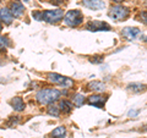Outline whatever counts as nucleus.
Segmentation results:
<instances>
[{
    "label": "nucleus",
    "mask_w": 147,
    "mask_h": 138,
    "mask_svg": "<svg viewBox=\"0 0 147 138\" xmlns=\"http://www.w3.org/2000/svg\"><path fill=\"white\" fill-rule=\"evenodd\" d=\"M60 96V92L58 89H53V88H43L37 92V102L42 105H48L52 104L54 102H57Z\"/></svg>",
    "instance_id": "1"
},
{
    "label": "nucleus",
    "mask_w": 147,
    "mask_h": 138,
    "mask_svg": "<svg viewBox=\"0 0 147 138\" xmlns=\"http://www.w3.org/2000/svg\"><path fill=\"white\" fill-rule=\"evenodd\" d=\"M64 22L69 27H77L84 22V15L80 10H70L64 16Z\"/></svg>",
    "instance_id": "2"
},
{
    "label": "nucleus",
    "mask_w": 147,
    "mask_h": 138,
    "mask_svg": "<svg viewBox=\"0 0 147 138\" xmlns=\"http://www.w3.org/2000/svg\"><path fill=\"white\" fill-rule=\"evenodd\" d=\"M130 13V10L125 6H121V5H115V6H112L109 10V17L114 21H121V20H125V18L129 16Z\"/></svg>",
    "instance_id": "3"
},
{
    "label": "nucleus",
    "mask_w": 147,
    "mask_h": 138,
    "mask_svg": "<svg viewBox=\"0 0 147 138\" xmlns=\"http://www.w3.org/2000/svg\"><path fill=\"white\" fill-rule=\"evenodd\" d=\"M48 81L52 82L54 84H59L64 87V88H70V87L74 84V82L71 78L65 77V76H61L59 73H48Z\"/></svg>",
    "instance_id": "4"
},
{
    "label": "nucleus",
    "mask_w": 147,
    "mask_h": 138,
    "mask_svg": "<svg viewBox=\"0 0 147 138\" xmlns=\"http://www.w3.org/2000/svg\"><path fill=\"white\" fill-rule=\"evenodd\" d=\"M64 17V11L58 9V10H48L42 11V21H45L48 23H55L59 22Z\"/></svg>",
    "instance_id": "5"
},
{
    "label": "nucleus",
    "mask_w": 147,
    "mask_h": 138,
    "mask_svg": "<svg viewBox=\"0 0 147 138\" xmlns=\"http://www.w3.org/2000/svg\"><path fill=\"white\" fill-rule=\"evenodd\" d=\"M86 29L91 32H98V31H110V26L103 21H90L86 25Z\"/></svg>",
    "instance_id": "6"
},
{
    "label": "nucleus",
    "mask_w": 147,
    "mask_h": 138,
    "mask_svg": "<svg viewBox=\"0 0 147 138\" xmlns=\"http://www.w3.org/2000/svg\"><path fill=\"white\" fill-rule=\"evenodd\" d=\"M82 5L91 10H102L105 7V4L102 0H82Z\"/></svg>",
    "instance_id": "7"
},
{
    "label": "nucleus",
    "mask_w": 147,
    "mask_h": 138,
    "mask_svg": "<svg viewBox=\"0 0 147 138\" xmlns=\"http://www.w3.org/2000/svg\"><path fill=\"white\" fill-rule=\"evenodd\" d=\"M140 34V29L136 27H125L121 31V36L127 40H134Z\"/></svg>",
    "instance_id": "8"
},
{
    "label": "nucleus",
    "mask_w": 147,
    "mask_h": 138,
    "mask_svg": "<svg viewBox=\"0 0 147 138\" xmlns=\"http://www.w3.org/2000/svg\"><path fill=\"white\" fill-rule=\"evenodd\" d=\"M10 12H11L12 17H13V16H15V17H20V16L24 15V12H25V6L22 5L20 1H13L11 5H10Z\"/></svg>",
    "instance_id": "9"
},
{
    "label": "nucleus",
    "mask_w": 147,
    "mask_h": 138,
    "mask_svg": "<svg viewBox=\"0 0 147 138\" xmlns=\"http://www.w3.org/2000/svg\"><path fill=\"white\" fill-rule=\"evenodd\" d=\"M87 102H88L90 105H93V107H97V108H102L105 103V99L102 95L94 94V95H91L90 98L87 99Z\"/></svg>",
    "instance_id": "10"
},
{
    "label": "nucleus",
    "mask_w": 147,
    "mask_h": 138,
    "mask_svg": "<svg viewBox=\"0 0 147 138\" xmlns=\"http://www.w3.org/2000/svg\"><path fill=\"white\" fill-rule=\"evenodd\" d=\"M12 15H11V12L9 9L6 7H1L0 9V20H1L4 23H6V25H10L11 22H12Z\"/></svg>",
    "instance_id": "11"
},
{
    "label": "nucleus",
    "mask_w": 147,
    "mask_h": 138,
    "mask_svg": "<svg viewBox=\"0 0 147 138\" xmlns=\"http://www.w3.org/2000/svg\"><path fill=\"white\" fill-rule=\"evenodd\" d=\"M87 88H88V90H93V92H98V93H100V92H104L105 84L100 81H92L88 83Z\"/></svg>",
    "instance_id": "12"
},
{
    "label": "nucleus",
    "mask_w": 147,
    "mask_h": 138,
    "mask_svg": "<svg viewBox=\"0 0 147 138\" xmlns=\"http://www.w3.org/2000/svg\"><path fill=\"white\" fill-rule=\"evenodd\" d=\"M11 105H12V108L15 109L16 111H22V110L25 109L24 100H22L21 98H18V96H16V98H13L11 100Z\"/></svg>",
    "instance_id": "13"
},
{
    "label": "nucleus",
    "mask_w": 147,
    "mask_h": 138,
    "mask_svg": "<svg viewBox=\"0 0 147 138\" xmlns=\"http://www.w3.org/2000/svg\"><path fill=\"white\" fill-rule=\"evenodd\" d=\"M59 109L60 110H63L64 113H66V114H69L72 110V104L69 102V100H60V103H59Z\"/></svg>",
    "instance_id": "14"
},
{
    "label": "nucleus",
    "mask_w": 147,
    "mask_h": 138,
    "mask_svg": "<svg viewBox=\"0 0 147 138\" xmlns=\"http://www.w3.org/2000/svg\"><path fill=\"white\" fill-rule=\"evenodd\" d=\"M145 88H146V86L141 84V83H131L127 86V89L132 92V93H140V92L145 90Z\"/></svg>",
    "instance_id": "15"
},
{
    "label": "nucleus",
    "mask_w": 147,
    "mask_h": 138,
    "mask_svg": "<svg viewBox=\"0 0 147 138\" xmlns=\"http://www.w3.org/2000/svg\"><path fill=\"white\" fill-rule=\"evenodd\" d=\"M72 102L74 104L76 105V107H82L85 103V95L84 94H81V93H77L74 95V98H72Z\"/></svg>",
    "instance_id": "16"
},
{
    "label": "nucleus",
    "mask_w": 147,
    "mask_h": 138,
    "mask_svg": "<svg viewBox=\"0 0 147 138\" xmlns=\"http://www.w3.org/2000/svg\"><path fill=\"white\" fill-rule=\"evenodd\" d=\"M65 127H63V126H60V127H58V128H55V130L52 132V136L54 137V138H63L64 136H65Z\"/></svg>",
    "instance_id": "17"
},
{
    "label": "nucleus",
    "mask_w": 147,
    "mask_h": 138,
    "mask_svg": "<svg viewBox=\"0 0 147 138\" xmlns=\"http://www.w3.org/2000/svg\"><path fill=\"white\" fill-rule=\"evenodd\" d=\"M47 111H48L49 115L55 116V117H59V115H60V109H59L58 107H55V105H50Z\"/></svg>",
    "instance_id": "18"
},
{
    "label": "nucleus",
    "mask_w": 147,
    "mask_h": 138,
    "mask_svg": "<svg viewBox=\"0 0 147 138\" xmlns=\"http://www.w3.org/2000/svg\"><path fill=\"white\" fill-rule=\"evenodd\" d=\"M6 47H9V42L5 37H0V49H5Z\"/></svg>",
    "instance_id": "19"
},
{
    "label": "nucleus",
    "mask_w": 147,
    "mask_h": 138,
    "mask_svg": "<svg viewBox=\"0 0 147 138\" xmlns=\"http://www.w3.org/2000/svg\"><path fill=\"white\" fill-rule=\"evenodd\" d=\"M91 62H93V64H102L103 62V56H102V55H98V56L91 58Z\"/></svg>",
    "instance_id": "20"
},
{
    "label": "nucleus",
    "mask_w": 147,
    "mask_h": 138,
    "mask_svg": "<svg viewBox=\"0 0 147 138\" xmlns=\"http://www.w3.org/2000/svg\"><path fill=\"white\" fill-rule=\"evenodd\" d=\"M139 17L141 22H144V23H147V11H141L139 13Z\"/></svg>",
    "instance_id": "21"
},
{
    "label": "nucleus",
    "mask_w": 147,
    "mask_h": 138,
    "mask_svg": "<svg viewBox=\"0 0 147 138\" xmlns=\"http://www.w3.org/2000/svg\"><path fill=\"white\" fill-rule=\"evenodd\" d=\"M32 16H33V18H34V20H37V21H42V11L32 12Z\"/></svg>",
    "instance_id": "22"
},
{
    "label": "nucleus",
    "mask_w": 147,
    "mask_h": 138,
    "mask_svg": "<svg viewBox=\"0 0 147 138\" xmlns=\"http://www.w3.org/2000/svg\"><path fill=\"white\" fill-rule=\"evenodd\" d=\"M139 110H130V111H129V116H130V117H135V116H137V115H139Z\"/></svg>",
    "instance_id": "23"
},
{
    "label": "nucleus",
    "mask_w": 147,
    "mask_h": 138,
    "mask_svg": "<svg viewBox=\"0 0 147 138\" xmlns=\"http://www.w3.org/2000/svg\"><path fill=\"white\" fill-rule=\"evenodd\" d=\"M142 39H145V42L147 43V37H144V36H142V37H141V40H142Z\"/></svg>",
    "instance_id": "24"
},
{
    "label": "nucleus",
    "mask_w": 147,
    "mask_h": 138,
    "mask_svg": "<svg viewBox=\"0 0 147 138\" xmlns=\"http://www.w3.org/2000/svg\"><path fill=\"white\" fill-rule=\"evenodd\" d=\"M113 1H115V3H120L121 0H113Z\"/></svg>",
    "instance_id": "25"
},
{
    "label": "nucleus",
    "mask_w": 147,
    "mask_h": 138,
    "mask_svg": "<svg viewBox=\"0 0 147 138\" xmlns=\"http://www.w3.org/2000/svg\"><path fill=\"white\" fill-rule=\"evenodd\" d=\"M1 28H3V27H1V23H0V32H1Z\"/></svg>",
    "instance_id": "26"
}]
</instances>
